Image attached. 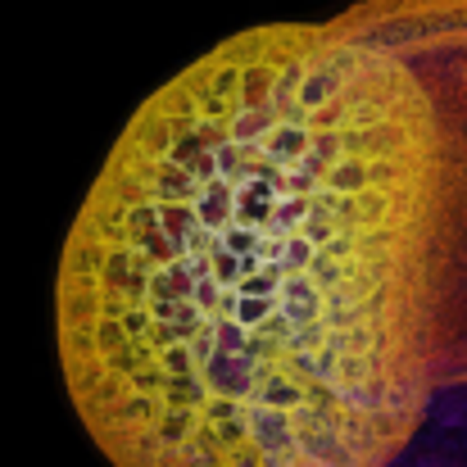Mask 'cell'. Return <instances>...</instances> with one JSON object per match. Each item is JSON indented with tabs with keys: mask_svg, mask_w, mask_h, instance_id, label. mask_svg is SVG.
I'll use <instances>...</instances> for the list:
<instances>
[{
	"mask_svg": "<svg viewBox=\"0 0 467 467\" xmlns=\"http://www.w3.org/2000/svg\"><path fill=\"white\" fill-rule=\"evenodd\" d=\"M467 119L354 9L259 23L141 100L55 277L114 467H395L463 377Z\"/></svg>",
	"mask_w": 467,
	"mask_h": 467,
	"instance_id": "cell-1",
	"label": "cell"
},
{
	"mask_svg": "<svg viewBox=\"0 0 467 467\" xmlns=\"http://www.w3.org/2000/svg\"><path fill=\"white\" fill-rule=\"evenodd\" d=\"M418 55L441 68V78L459 91L467 119V0H441L431 14V32H422Z\"/></svg>",
	"mask_w": 467,
	"mask_h": 467,
	"instance_id": "cell-2",
	"label": "cell"
}]
</instances>
